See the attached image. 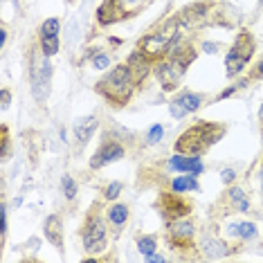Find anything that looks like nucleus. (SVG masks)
I'll return each instance as SVG.
<instances>
[{
	"label": "nucleus",
	"instance_id": "7ed1b4c3",
	"mask_svg": "<svg viewBox=\"0 0 263 263\" xmlns=\"http://www.w3.org/2000/svg\"><path fill=\"white\" fill-rule=\"evenodd\" d=\"M180 27H182L180 14L171 16L169 21L162 23V27H158L155 32H148L146 36H142L140 43H137V50L144 57L151 59L153 63L160 61V59H164L171 52V47L180 41Z\"/></svg>",
	"mask_w": 263,
	"mask_h": 263
},
{
	"label": "nucleus",
	"instance_id": "f3484780",
	"mask_svg": "<svg viewBox=\"0 0 263 263\" xmlns=\"http://www.w3.org/2000/svg\"><path fill=\"white\" fill-rule=\"evenodd\" d=\"M106 218H108V223L115 227V232H119L128 223V207L126 205H112V207L106 209Z\"/></svg>",
	"mask_w": 263,
	"mask_h": 263
},
{
	"label": "nucleus",
	"instance_id": "cd10ccee",
	"mask_svg": "<svg viewBox=\"0 0 263 263\" xmlns=\"http://www.w3.org/2000/svg\"><path fill=\"white\" fill-rule=\"evenodd\" d=\"M117 3H119V7H122V9H124V11H126V14L130 16V14H133V11H135L137 7H140L142 3H144V0H117Z\"/></svg>",
	"mask_w": 263,
	"mask_h": 263
},
{
	"label": "nucleus",
	"instance_id": "f03ea898",
	"mask_svg": "<svg viewBox=\"0 0 263 263\" xmlns=\"http://www.w3.org/2000/svg\"><path fill=\"white\" fill-rule=\"evenodd\" d=\"M225 126L216 122H207L200 119L194 126H189L184 133L176 140V153H187V155H202L209 146H214L220 137L225 135Z\"/></svg>",
	"mask_w": 263,
	"mask_h": 263
},
{
	"label": "nucleus",
	"instance_id": "c756f323",
	"mask_svg": "<svg viewBox=\"0 0 263 263\" xmlns=\"http://www.w3.org/2000/svg\"><path fill=\"white\" fill-rule=\"evenodd\" d=\"M220 178H223V182H225V184H232V182L236 180V171H234V169H223Z\"/></svg>",
	"mask_w": 263,
	"mask_h": 263
},
{
	"label": "nucleus",
	"instance_id": "473e14b6",
	"mask_svg": "<svg viewBox=\"0 0 263 263\" xmlns=\"http://www.w3.org/2000/svg\"><path fill=\"white\" fill-rule=\"evenodd\" d=\"M241 86H243V83H238V86H230V88H225V90L218 95V99H227V97H232V95H234V92H236Z\"/></svg>",
	"mask_w": 263,
	"mask_h": 263
},
{
	"label": "nucleus",
	"instance_id": "20e7f679",
	"mask_svg": "<svg viewBox=\"0 0 263 263\" xmlns=\"http://www.w3.org/2000/svg\"><path fill=\"white\" fill-rule=\"evenodd\" d=\"M81 238H83V250L88 254H101L108 248V230H106V220L104 216L92 209L88 214L86 223L81 227Z\"/></svg>",
	"mask_w": 263,
	"mask_h": 263
},
{
	"label": "nucleus",
	"instance_id": "72a5a7b5",
	"mask_svg": "<svg viewBox=\"0 0 263 263\" xmlns=\"http://www.w3.org/2000/svg\"><path fill=\"white\" fill-rule=\"evenodd\" d=\"M250 79H263V61L256 63V68L252 70V74H250Z\"/></svg>",
	"mask_w": 263,
	"mask_h": 263
},
{
	"label": "nucleus",
	"instance_id": "423d86ee",
	"mask_svg": "<svg viewBox=\"0 0 263 263\" xmlns=\"http://www.w3.org/2000/svg\"><path fill=\"white\" fill-rule=\"evenodd\" d=\"M189 65H184L182 61H178V59H171V57H164L160 59V61H155V77H158L160 86H162L164 92H171L178 88V83H180L182 74L187 72Z\"/></svg>",
	"mask_w": 263,
	"mask_h": 263
},
{
	"label": "nucleus",
	"instance_id": "a211bd4d",
	"mask_svg": "<svg viewBox=\"0 0 263 263\" xmlns=\"http://www.w3.org/2000/svg\"><path fill=\"white\" fill-rule=\"evenodd\" d=\"M171 191H176V194H187V191H200V184L196 180L194 173H189V176H178L171 180Z\"/></svg>",
	"mask_w": 263,
	"mask_h": 263
},
{
	"label": "nucleus",
	"instance_id": "f257e3e1",
	"mask_svg": "<svg viewBox=\"0 0 263 263\" xmlns=\"http://www.w3.org/2000/svg\"><path fill=\"white\" fill-rule=\"evenodd\" d=\"M137 81L133 70H130L128 63H119L115 68L110 70V72H106L104 79L97 81V92L108 101L110 106H115V108H124V106L128 104L130 99H133V92L137 88Z\"/></svg>",
	"mask_w": 263,
	"mask_h": 263
},
{
	"label": "nucleus",
	"instance_id": "e433bc0d",
	"mask_svg": "<svg viewBox=\"0 0 263 263\" xmlns=\"http://www.w3.org/2000/svg\"><path fill=\"white\" fill-rule=\"evenodd\" d=\"M0 43H3V47H5V43H7V29H3V32H0Z\"/></svg>",
	"mask_w": 263,
	"mask_h": 263
},
{
	"label": "nucleus",
	"instance_id": "ddd939ff",
	"mask_svg": "<svg viewBox=\"0 0 263 263\" xmlns=\"http://www.w3.org/2000/svg\"><path fill=\"white\" fill-rule=\"evenodd\" d=\"M43 234H45L47 241L52 243V248H57V252L63 254V248H65V241H63V220H61L59 214H52V216L45 218Z\"/></svg>",
	"mask_w": 263,
	"mask_h": 263
},
{
	"label": "nucleus",
	"instance_id": "f704fd0d",
	"mask_svg": "<svg viewBox=\"0 0 263 263\" xmlns=\"http://www.w3.org/2000/svg\"><path fill=\"white\" fill-rule=\"evenodd\" d=\"M202 47H205V52H209V54H216V52H218V45L216 43H202Z\"/></svg>",
	"mask_w": 263,
	"mask_h": 263
},
{
	"label": "nucleus",
	"instance_id": "aec40b11",
	"mask_svg": "<svg viewBox=\"0 0 263 263\" xmlns=\"http://www.w3.org/2000/svg\"><path fill=\"white\" fill-rule=\"evenodd\" d=\"M41 43V54L45 57H54L59 52V36H39Z\"/></svg>",
	"mask_w": 263,
	"mask_h": 263
},
{
	"label": "nucleus",
	"instance_id": "1a4fd4ad",
	"mask_svg": "<svg viewBox=\"0 0 263 263\" xmlns=\"http://www.w3.org/2000/svg\"><path fill=\"white\" fill-rule=\"evenodd\" d=\"M202 101H205L202 95L191 92V90H184V92H180L169 104V110H171V115L176 117V119H182V117H187V115H191V112L198 110L200 106H202Z\"/></svg>",
	"mask_w": 263,
	"mask_h": 263
},
{
	"label": "nucleus",
	"instance_id": "ea45409f",
	"mask_svg": "<svg viewBox=\"0 0 263 263\" xmlns=\"http://www.w3.org/2000/svg\"><path fill=\"white\" fill-rule=\"evenodd\" d=\"M261 5H263V0H261Z\"/></svg>",
	"mask_w": 263,
	"mask_h": 263
},
{
	"label": "nucleus",
	"instance_id": "f8f14e48",
	"mask_svg": "<svg viewBox=\"0 0 263 263\" xmlns=\"http://www.w3.org/2000/svg\"><path fill=\"white\" fill-rule=\"evenodd\" d=\"M209 9H212V5H209V3H196V5H189V7H184L180 11L182 27H187V29L200 27L202 23L209 18V14H212Z\"/></svg>",
	"mask_w": 263,
	"mask_h": 263
},
{
	"label": "nucleus",
	"instance_id": "412c9836",
	"mask_svg": "<svg viewBox=\"0 0 263 263\" xmlns=\"http://www.w3.org/2000/svg\"><path fill=\"white\" fill-rule=\"evenodd\" d=\"M59 29H61V21L47 18V21H43V25L39 27V36H59Z\"/></svg>",
	"mask_w": 263,
	"mask_h": 263
},
{
	"label": "nucleus",
	"instance_id": "b1692460",
	"mask_svg": "<svg viewBox=\"0 0 263 263\" xmlns=\"http://www.w3.org/2000/svg\"><path fill=\"white\" fill-rule=\"evenodd\" d=\"M236 236L248 241V238L256 236V225L254 223H236Z\"/></svg>",
	"mask_w": 263,
	"mask_h": 263
},
{
	"label": "nucleus",
	"instance_id": "7c9ffc66",
	"mask_svg": "<svg viewBox=\"0 0 263 263\" xmlns=\"http://www.w3.org/2000/svg\"><path fill=\"white\" fill-rule=\"evenodd\" d=\"M0 218H3V238H5V234H7V205L3 202V207H0Z\"/></svg>",
	"mask_w": 263,
	"mask_h": 263
},
{
	"label": "nucleus",
	"instance_id": "dca6fc26",
	"mask_svg": "<svg viewBox=\"0 0 263 263\" xmlns=\"http://www.w3.org/2000/svg\"><path fill=\"white\" fill-rule=\"evenodd\" d=\"M97 126H99V122H97V117H95V115L77 119V122H74V137H77V142H79V144H88V142L92 140Z\"/></svg>",
	"mask_w": 263,
	"mask_h": 263
},
{
	"label": "nucleus",
	"instance_id": "c9c22d12",
	"mask_svg": "<svg viewBox=\"0 0 263 263\" xmlns=\"http://www.w3.org/2000/svg\"><path fill=\"white\" fill-rule=\"evenodd\" d=\"M146 259H148V261H153V263H162V261H164V256H162V254H155V252H153L151 256H146Z\"/></svg>",
	"mask_w": 263,
	"mask_h": 263
},
{
	"label": "nucleus",
	"instance_id": "4c0bfd02",
	"mask_svg": "<svg viewBox=\"0 0 263 263\" xmlns=\"http://www.w3.org/2000/svg\"><path fill=\"white\" fill-rule=\"evenodd\" d=\"M259 119H261V124H263V106H261V110H259Z\"/></svg>",
	"mask_w": 263,
	"mask_h": 263
},
{
	"label": "nucleus",
	"instance_id": "4be33fe9",
	"mask_svg": "<svg viewBox=\"0 0 263 263\" xmlns=\"http://www.w3.org/2000/svg\"><path fill=\"white\" fill-rule=\"evenodd\" d=\"M158 248V238L155 236H140L137 238V250H140L144 256H151Z\"/></svg>",
	"mask_w": 263,
	"mask_h": 263
},
{
	"label": "nucleus",
	"instance_id": "bb28decb",
	"mask_svg": "<svg viewBox=\"0 0 263 263\" xmlns=\"http://www.w3.org/2000/svg\"><path fill=\"white\" fill-rule=\"evenodd\" d=\"M162 135H164V128L160 126V124H155V126H151V130H148L146 142H148V144H158V142L162 140Z\"/></svg>",
	"mask_w": 263,
	"mask_h": 263
},
{
	"label": "nucleus",
	"instance_id": "6ab92c4d",
	"mask_svg": "<svg viewBox=\"0 0 263 263\" xmlns=\"http://www.w3.org/2000/svg\"><path fill=\"white\" fill-rule=\"evenodd\" d=\"M227 200L232 202V207L238 209V212H250V198L245 196V191L243 189H238V187H230L227 189Z\"/></svg>",
	"mask_w": 263,
	"mask_h": 263
},
{
	"label": "nucleus",
	"instance_id": "6e6552de",
	"mask_svg": "<svg viewBox=\"0 0 263 263\" xmlns=\"http://www.w3.org/2000/svg\"><path fill=\"white\" fill-rule=\"evenodd\" d=\"M166 238L173 245V250H184V248H194V238H196V225L191 218H173L166 223Z\"/></svg>",
	"mask_w": 263,
	"mask_h": 263
},
{
	"label": "nucleus",
	"instance_id": "2f4dec72",
	"mask_svg": "<svg viewBox=\"0 0 263 263\" xmlns=\"http://www.w3.org/2000/svg\"><path fill=\"white\" fill-rule=\"evenodd\" d=\"M0 97H3V110H7L9 108V104H11V92L7 90V88H3V92H0Z\"/></svg>",
	"mask_w": 263,
	"mask_h": 263
},
{
	"label": "nucleus",
	"instance_id": "2eb2a0df",
	"mask_svg": "<svg viewBox=\"0 0 263 263\" xmlns=\"http://www.w3.org/2000/svg\"><path fill=\"white\" fill-rule=\"evenodd\" d=\"M126 16H128V14H126V11H124L122 7H119L117 0H106V3L97 9V21H99V25H112V23L126 18Z\"/></svg>",
	"mask_w": 263,
	"mask_h": 263
},
{
	"label": "nucleus",
	"instance_id": "4468645a",
	"mask_svg": "<svg viewBox=\"0 0 263 263\" xmlns=\"http://www.w3.org/2000/svg\"><path fill=\"white\" fill-rule=\"evenodd\" d=\"M169 169H173V171H182V173H194V176H198V173H202L200 155L176 153L173 158H169Z\"/></svg>",
	"mask_w": 263,
	"mask_h": 263
},
{
	"label": "nucleus",
	"instance_id": "39448f33",
	"mask_svg": "<svg viewBox=\"0 0 263 263\" xmlns=\"http://www.w3.org/2000/svg\"><path fill=\"white\" fill-rule=\"evenodd\" d=\"M254 54V39L250 32H238L236 39H234V45H232V50L227 52L225 57V72L227 77H238L245 70V65L248 61L252 59Z\"/></svg>",
	"mask_w": 263,
	"mask_h": 263
},
{
	"label": "nucleus",
	"instance_id": "9d476101",
	"mask_svg": "<svg viewBox=\"0 0 263 263\" xmlns=\"http://www.w3.org/2000/svg\"><path fill=\"white\" fill-rule=\"evenodd\" d=\"M160 212H162V216L166 218V223H169V220H173V218L187 216V214L191 212V205L182 200V194L169 191V194L160 196Z\"/></svg>",
	"mask_w": 263,
	"mask_h": 263
},
{
	"label": "nucleus",
	"instance_id": "c85d7f7f",
	"mask_svg": "<svg viewBox=\"0 0 263 263\" xmlns=\"http://www.w3.org/2000/svg\"><path fill=\"white\" fill-rule=\"evenodd\" d=\"M9 155V128L3 124V160H7Z\"/></svg>",
	"mask_w": 263,
	"mask_h": 263
},
{
	"label": "nucleus",
	"instance_id": "a878e982",
	"mask_svg": "<svg viewBox=\"0 0 263 263\" xmlns=\"http://www.w3.org/2000/svg\"><path fill=\"white\" fill-rule=\"evenodd\" d=\"M122 189H124V184L117 182V180L110 182V184H106V187H104V198H106V200H115L117 196L122 194Z\"/></svg>",
	"mask_w": 263,
	"mask_h": 263
},
{
	"label": "nucleus",
	"instance_id": "0eeeda50",
	"mask_svg": "<svg viewBox=\"0 0 263 263\" xmlns=\"http://www.w3.org/2000/svg\"><path fill=\"white\" fill-rule=\"evenodd\" d=\"M52 86V65L50 57H41V61L32 59V95L39 104H45Z\"/></svg>",
	"mask_w": 263,
	"mask_h": 263
},
{
	"label": "nucleus",
	"instance_id": "58836bf2",
	"mask_svg": "<svg viewBox=\"0 0 263 263\" xmlns=\"http://www.w3.org/2000/svg\"><path fill=\"white\" fill-rule=\"evenodd\" d=\"M261 189H263V171H261Z\"/></svg>",
	"mask_w": 263,
	"mask_h": 263
},
{
	"label": "nucleus",
	"instance_id": "9b49d317",
	"mask_svg": "<svg viewBox=\"0 0 263 263\" xmlns=\"http://www.w3.org/2000/svg\"><path fill=\"white\" fill-rule=\"evenodd\" d=\"M124 155H126V148L119 144L117 140H106L104 144L99 146V151L92 155L90 160V169H101V166L110 164V162H117V160H122Z\"/></svg>",
	"mask_w": 263,
	"mask_h": 263
},
{
	"label": "nucleus",
	"instance_id": "5701e85b",
	"mask_svg": "<svg viewBox=\"0 0 263 263\" xmlns=\"http://www.w3.org/2000/svg\"><path fill=\"white\" fill-rule=\"evenodd\" d=\"M61 189H63V196L68 200H74L77 198V180L72 176H63V180H61Z\"/></svg>",
	"mask_w": 263,
	"mask_h": 263
},
{
	"label": "nucleus",
	"instance_id": "393cba45",
	"mask_svg": "<svg viewBox=\"0 0 263 263\" xmlns=\"http://www.w3.org/2000/svg\"><path fill=\"white\" fill-rule=\"evenodd\" d=\"M90 61H92L95 70H106L110 65V57L106 54V52H95V54L90 57Z\"/></svg>",
	"mask_w": 263,
	"mask_h": 263
}]
</instances>
